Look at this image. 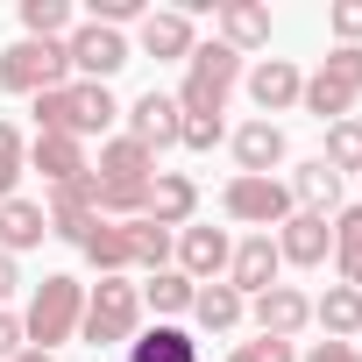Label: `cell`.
<instances>
[{"instance_id": "6da1fadb", "label": "cell", "mask_w": 362, "mask_h": 362, "mask_svg": "<svg viewBox=\"0 0 362 362\" xmlns=\"http://www.w3.org/2000/svg\"><path fill=\"white\" fill-rule=\"evenodd\" d=\"M114 121H121V100H114V86L64 78V86L36 93V135H71V142H86V135H107Z\"/></svg>"}, {"instance_id": "7a4b0ae2", "label": "cell", "mask_w": 362, "mask_h": 362, "mask_svg": "<svg viewBox=\"0 0 362 362\" xmlns=\"http://www.w3.org/2000/svg\"><path fill=\"white\" fill-rule=\"evenodd\" d=\"M78 320H86V284H78V277H64V270H50V277L29 291V313H22V341L50 355L57 341H71V334H78Z\"/></svg>"}, {"instance_id": "3957f363", "label": "cell", "mask_w": 362, "mask_h": 362, "mask_svg": "<svg viewBox=\"0 0 362 362\" xmlns=\"http://www.w3.org/2000/svg\"><path fill=\"white\" fill-rule=\"evenodd\" d=\"M135 327H142V284H128V277H100V284L86 291V320H78L86 348H128Z\"/></svg>"}, {"instance_id": "277c9868", "label": "cell", "mask_w": 362, "mask_h": 362, "mask_svg": "<svg viewBox=\"0 0 362 362\" xmlns=\"http://www.w3.org/2000/svg\"><path fill=\"white\" fill-rule=\"evenodd\" d=\"M242 86V57L228 43H199L185 57V86H177V114H228V93Z\"/></svg>"}, {"instance_id": "5b68a950", "label": "cell", "mask_w": 362, "mask_h": 362, "mask_svg": "<svg viewBox=\"0 0 362 362\" xmlns=\"http://www.w3.org/2000/svg\"><path fill=\"white\" fill-rule=\"evenodd\" d=\"M362 100V50L355 43H334L327 57H320V71L305 78V93H298V107L313 114V121H348V107Z\"/></svg>"}, {"instance_id": "8992f818", "label": "cell", "mask_w": 362, "mask_h": 362, "mask_svg": "<svg viewBox=\"0 0 362 362\" xmlns=\"http://www.w3.org/2000/svg\"><path fill=\"white\" fill-rule=\"evenodd\" d=\"M221 214L228 221H242V228H256V235H270V228H284L298 206H291V192H284V177H228L221 185Z\"/></svg>"}, {"instance_id": "52a82bcc", "label": "cell", "mask_w": 362, "mask_h": 362, "mask_svg": "<svg viewBox=\"0 0 362 362\" xmlns=\"http://www.w3.org/2000/svg\"><path fill=\"white\" fill-rule=\"evenodd\" d=\"M71 78V57H64V43H36V36H22V43H8L0 50V93H50V86H64Z\"/></svg>"}, {"instance_id": "ba28073f", "label": "cell", "mask_w": 362, "mask_h": 362, "mask_svg": "<svg viewBox=\"0 0 362 362\" xmlns=\"http://www.w3.org/2000/svg\"><path fill=\"white\" fill-rule=\"evenodd\" d=\"M64 57H71V71L86 78V86H107L135 50H128V36L121 29H100V22H78L71 36H64Z\"/></svg>"}, {"instance_id": "9c48e42d", "label": "cell", "mask_w": 362, "mask_h": 362, "mask_svg": "<svg viewBox=\"0 0 362 362\" xmlns=\"http://www.w3.org/2000/svg\"><path fill=\"white\" fill-rule=\"evenodd\" d=\"M121 121H128L121 135H128V142H142L149 156L177 149V128H185V114H177V100H170V93H156V86H149V93H142L135 107H121Z\"/></svg>"}, {"instance_id": "30bf717a", "label": "cell", "mask_w": 362, "mask_h": 362, "mask_svg": "<svg viewBox=\"0 0 362 362\" xmlns=\"http://www.w3.org/2000/svg\"><path fill=\"white\" fill-rule=\"evenodd\" d=\"M249 320H256L263 341H298V334L313 327V298H305L298 284H270V291L249 298Z\"/></svg>"}, {"instance_id": "8fae6325", "label": "cell", "mask_w": 362, "mask_h": 362, "mask_svg": "<svg viewBox=\"0 0 362 362\" xmlns=\"http://www.w3.org/2000/svg\"><path fill=\"white\" fill-rule=\"evenodd\" d=\"M135 50H142V57H156V64H185V57L199 50L192 15H185V8H149V15L135 22Z\"/></svg>"}, {"instance_id": "7c38bea8", "label": "cell", "mask_w": 362, "mask_h": 362, "mask_svg": "<svg viewBox=\"0 0 362 362\" xmlns=\"http://www.w3.org/2000/svg\"><path fill=\"white\" fill-rule=\"evenodd\" d=\"M170 256H177L170 270H185L192 284H221L235 242H228V228H177V249H170Z\"/></svg>"}, {"instance_id": "4fadbf2b", "label": "cell", "mask_w": 362, "mask_h": 362, "mask_svg": "<svg viewBox=\"0 0 362 362\" xmlns=\"http://www.w3.org/2000/svg\"><path fill=\"white\" fill-rule=\"evenodd\" d=\"M242 86H249V100H256V121H270V114H291V107H298L305 71H298L291 57H263L256 71H242Z\"/></svg>"}, {"instance_id": "5bb4252c", "label": "cell", "mask_w": 362, "mask_h": 362, "mask_svg": "<svg viewBox=\"0 0 362 362\" xmlns=\"http://www.w3.org/2000/svg\"><path fill=\"white\" fill-rule=\"evenodd\" d=\"M192 214H199V185L185 170H156L149 177V192H142V221H156V228H192Z\"/></svg>"}, {"instance_id": "9a60e30c", "label": "cell", "mask_w": 362, "mask_h": 362, "mask_svg": "<svg viewBox=\"0 0 362 362\" xmlns=\"http://www.w3.org/2000/svg\"><path fill=\"white\" fill-rule=\"evenodd\" d=\"M43 221H50V235H64L71 249L93 235V221H100V214H93V170H86V177H71V185H50Z\"/></svg>"}, {"instance_id": "2e32d148", "label": "cell", "mask_w": 362, "mask_h": 362, "mask_svg": "<svg viewBox=\"0 0 362 362\" xmlns=\"http://www.w3.org/2000/svg\"><path fill=\"white\" fill-rule=\"evenodd\" d=\"M270 242H277V256H284L291 270H313V263H327V256H334V228H327L320 214H291Z\"/></svg>"}, {"instance_id": "e0dca14e", "label": "cell", "mask_w": 362, "mask_h": 362, "mask_svg": "<svg viewBox=\"0 0 362 362\" xmlns=\"http://www.w3.org/2000/svg\"><path fill=\"white\" fill-rule=\"evenodd\" d=\"M277 270H284V256H277V242H270V235H249V242H235V256H228V284H235L242 298L270 291V284H277Z\"/></svg>"}, {"instance_id": "ac0fdd59", "label": "cell", "mask_w": 362, "mask_h": 362, "mask_svg": "<svg viewBox=\"0 0 362 362\" xmlns=\"http://www.w3.org/2000/svg\"><path fill=\"white\" fill-rule=\"evenodd\" d=\"M214 43H228L235 57H249V50H263L270 43V8H256V0H221L214 8Z\"/></svg>"}, {"instance_id": "d6986e66", "label": "cell", "mask_w": 362, "mask_h": 362, "mask_svg": "<svg viewBox=\"0 0 362 362\" xmlns=\"http://www.w3.org/2000/svg\"><path fill=\"white\" fill-rule=\"evenodd\" d=\"M284 192H291V206H298V214H320V221H334V214H341V177H334L320 156H305V163L284 177Z\"/></svg>"}, {"instance_id": "ffe728a7", "label": "cell", "mask_w": 362, "mask_h": 362, "mask_svg": "<svg viewBox=\"0 0 362 362\" xmlns=\"http://www.w3.org/2000/svg\"><path fill=\"white\" fill-rule=\"evenodd\" d=\"M235 163H242V177H277V163H284V128H277V121H242V128H235Z\"/></svg>"}, {"instance_id": "44dd1931", "label": "cell", "mask_w": 362, "mask_h": 362, "mask_svg": "<svg viewBox=\"0 0 362 362\" xmlns=\"http://www.w3.org/2000/svg\"><path fill=\"white\" fill-rule=\"evenodd\" d=\"M50 221H43V199H0V256H22V249H43Z\"/></svg>"}, {"instance_id": "7402d4cb", "label": "cell", "mask_w": 362, "mask_h": 362, "mask_svg": "<svg viewBox=\"0 0 362 362\" xmlns=\"http://www.w3.org/2000/svg\"><path fill=\"white\" fill-rule=\"evenodd\" d=\"M93 177H107V185H149V177H156V156H149L142 142H128V135H107Z\"/></svg>"}, {"instance_id": "603a6c76", "label": "cell", "mask_w": 362, "mask_h": 362, "mask_svg": "<svg viewBox=\"0 0 362 362\" xmlns=\"http://www.w3.org/2000/svg\"><path fill=\"white\" fill-rule=\"evenodd\" d=\"M29 170H43V185H71V177H86L93 163H86V142H71V135H36V142H29Z\"/></svg>"}, {"instance_id": "cb8c5ba5", "label": "cell", "mask_w": 362, "mask_h": 362, "mask_svg": "<svg viewBox=\"0 0 362 362\" xmlns=\"http://www.w3.org/2000/svg\"><path fill=\"white\" fill-rule=\"evenodd\" d=\"M128 362H199V341H192L185 327L156 320L149 334H135V341H128Z\"/></svg>"}, {"instance_id": "d4e9b609", "label": "cell", "mask_w": 362, "mask_h": 362, "mask_svg": "<svg viewBox=\"0 0 362 362\" xmlns=\"http://www.w3.org/2000/svg\"><path fill=\"white\" fill-rule=\"evenodd\" d=\"M242 313H249V298H242L228 277H221V284H199V298H192V320H199L206 334H235Z\"/></svg>"}, {"instance_id": "484cf974", "label": "cell", "mask_w": 362, "mask_h": 362, "mask_svg": "<svg viewBox=\"0 0 362 362\" xmlns=\"http://www.w3.org/2000/svg\"><path fill=\"white\" fill-rule=\"evenodd\" d=\"M192 298H199V284L185 270H149V284H142V305L170 327H177V313H192Z\"/></svg>"}, {"instance_id": "4316f807", "label": "cell", "mask_w": 362, "mask_h": 362, "mask_svg": "<svg viewBox=\"0 0 362 362\" xmlns=\"http://www.w3.org/2000/svg\"><path fill=\"white\" fill-rule=\"evenodd\" d=\"M78 256L100 270V277H128L135 263H128V235H121V221H93V235L78 242Z\"/></svg>"}, {"instance_id": "83f0119b", "label": "cell", "mask_w": 362, "mask_h": 362, "mask_svg": "<svg viewBox=\"0 0 362 362\" xmlns=\"http://www.w3.org/2000/svg\"><path fill=\"white\" fill-rule=\"evenodd\" d=\"M313 320L327 327V341H355V334H362V291L327 284V298H313Z\"/></svg>"}, {"instance_id": "f1b7e54d", "label": "cell", "mask_w": 362, "mask_h": 362, "mask_svg": "<svg viewBox=\"0 0 362 362\" xmlns=\"http://www.w3.org/2000/svg\"><path fill=\"white\" fill-rule=\"evenodd\" d=\"M327 228H334V270H341V284L362 291V206H341Z\"/></svg>"}, {"instance_id": "f546056e", "label": "cell", "mask_w": 362, "mask_h": 362, "mask_svg": "<svg viewBox=\"0 0 362 362\" xmlns=\"http://www.w3.org/2000/svg\"><path fill=\"white\" fill-rule=\"evenodd\" d=\"M121 235H128V263H135V270H170V249H177L170 228H156V221H121Z\"/></svg>"}, {"instance_id": "4dcf8cb0", "label": "cell", "mask_w": 362, "mask_h": 362, "mask_svg": "<svg viewBox=\"0 0 362 362\" xmlns=\"http://www.w3.org/2000/svg\"><path fill=\"white\" fill-rule=\"evenodd\" d=\"M78 22H71V0H22V36L36 43H64Z\"/></svg>"}, {"instance_id": "1f68e13d", "label": "cell", "mask_w": 362, "mask_h": 362, "mask_svg": "<svg viewBox=\"0 0 362 362\" xmlns=\"http://www.w3.org/2000/svg\"><path fill=\"white\" fill-rule=\"evenodd\" d=\"M320 163H327L334 177L362 170V121H334V128H327V149H320Z\"/></svg>"}, {"instance_id": "d6a6232c", "label": "cell", "mask_w": 362, "mask_h": 362, "mask_svg": "<svg viewBox=\"0 0 362 362\" xmlns=\"http://www.w3.org/2000/svg\"><path fill=\"white\" fill-rule=\"evenodd\" d=\"M22 170H29V142H22V128H15V121H0V199H15Z\"/></svg>"}, {"instance_id": "836d02e7", "label": "cell", "mask_w": 362, "mask_h": 362, "mask_svg": "<svg viewBox=\"0 0 362 362\" xmlns=\"http://www.w3.org/2000/svg\"><path fill=\"white\" fill-rule=\"evenodd\" d=\"M221 142H228V121L221 114H185V128H177V149H192V156H206Z\"/></svg>"}, {"instance_id": "e575fe53", "label": "cell", "mask_w": 362, "mask_h": 362, "mask_svg": "<svg viewBox=\"0 0 362 362\" xmlns=\"http://www.w3.org/2000/svg\"><path fill=\"white\" fill-rule=\"evenodd\" d=\"M228 362H298V348H291V341H263V334H256V341H235V355H228Z\"/></svg>"}, {"instance_id": "d590c367", "label": "cell", "mask_w": 362, "mask_h": 362, "mask_svg": "<svg viewBox=\"0 0 362 362\" xmlns=\"http://www.w3.org/2000/svg\"><path fill=\"white\" fill-rule=\"evenodd\" d=\"M327 29H334L341 43L362 50V0H334V8H327Z\"/></svg>"}, {"instance_id": "8d00e7d4", "label": "cell", "mask_w": 362, "mask_h": 362, "mask_svg": "<svg viewBox=\"0 0 362 362\" xmlns=\"http://www.w3.org/2000/svg\"><path fill=\"white\" fill-rule=\"evenodd\" d=\"M149 8H142V0H93V22L100 29H128V22H142Z\"/></svg>"}, {"instance_id": "74e56055", "label": "cell", "mask_w": 362, "mask_h": 362, "mask_svg": "<svg viewBox=\"0 0 362 362\" xmlns=\"http://www.w3.org/2000/svg\"><path fill=\"white\" fill-rule=\"evenodd\" d=\"M298 362H362V348H355V341H313Z\"/></svg>"}, {"instance_id": "f35d334b", "label": "cell", "mask_w": 362, "mask_h": 362, "mask_svg": "<svg viewBox=\"0 0 362 362\" xmlns=\"http://www.w3.org/2000/svg\"><path fill=\"white\" fill-rule=\"evenodd\" d=\"M29 341H22V313H8V305H0V362H15Z\"/></svg>"}, {"instance_id": "ab89813d", "label": "cell", "mask_w": 362, "mask_h": 362, "mask_svg": "<svg viewBox=\"0 0 362 362\" xmlns=\"http://www.w3.org/2000/svg\"><path fill=\"white\" fill-rule=\"evenodd\" d=\"M15 284H22V277H15V256H0V305L15 298Z\"/></svg>"}, {"instance_id": "60d3db41", "label": "cell", "mask_w": 362, "mask_h": 362, "mask_svg": "<svg viewBox=\"0 0 362 362\" xmlns=\"http://www.w3.org/2000/svg\"><path fill=\"white\" fill-rule=\"evenodd\" d=\"M15 362H57V355H43V348H22V355H15Z\"/></svg>"}]
</instances>
